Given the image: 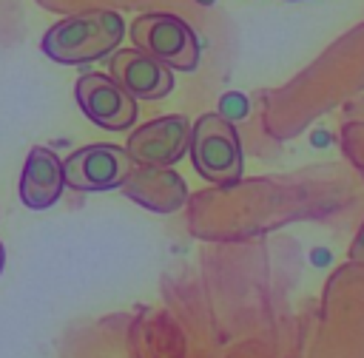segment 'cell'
<instances>
[{
	"mask_svg": "<svg viewBox=\"0 0 364 358\" xmlns=\"http://www.w3.org/2000/svg\"><path fill=\"white\" fill-rule=\"evenodd\" d=\"M131 168L134 162L128 151L119 145H108V142L85 145L63 159L65 188L82 190V193H102V190L119 188Z\"/></svg>",
	"mask_w": 364,
	"mask_h": 358,
	"instance_id": "277c9868",
	"label": "cell"
},
{
	"mask_svg": "<svg viewBox=\"0 0 364 358\" xmlns=\"http://www.w3.org/2000/svg\"><path fill=\"white\" fill-rule=\"evenodd\" d=\"M125 37V20L114 9H88L71 17L57 20L43 34V54L63 65L94 63L114 48H119Z\"/></svg>",
	"mask_w": 364,
	"mask_h": 358,
	"instance_id": "6da1fadb",
	"label": "cell"
},
{
	"mask_svg": "<svg viewBox=\"0 0 364 358\" xmlns=\"http://www.w3.org/2000/svg\"><path fill=\"white\" fill-rule=\"evenodd\" d=\"M3 267H6V247H3V242H0V273H3Z\"/></svg>",
	"mask_w": 364,
	"mask_h": 358,
	"instance_id": "8fae6325",
	"label": "cell"
},
{
	"mask_svg": "<svg viewBox=\"0 0 364 358\" xmlns=\"http://www.w3.org/2000/svg\"><path fill=\"white\" fill-rule=\"evenodd\" d=\"M353 256L364 261V227H361V233H358V239H355V244H353Z\"/></svg>",
	"mask_w": 364,
	"mask_h": 358,
	"instance_id": "30bf717a",
	"label": "cell"
},
{
	"mask_svg": "<svg viewBox=\"0 0 364 358\" xmlns=\"http://www.w3.org/2000/svg\"><path fill=\"white\" fill-rule=\"evenodd\" d=\"M119 190L154 213H173L188 199L185 179L173 168H159V165H134L125 173Z\"/></svg>",
	"mask_w": 364,
	"mask_h": 358,
	"instance_id": "ba28073f",
	"label": "cell"
},
{
	"mask_svg": "<svg viewBox=\"0 0 364 358\" xmlns=\"http://www.w3.org/2000/svg\"><path fill=\"white\" fill-rule=\"evenodd\" d=\"M108 74L134 99H162L173 88V71L142 48H114L108 60Z\"/></svg>",
	"mask_w": 364,
	"mask_h": 358,
	"instance_id": "52a82bcc",
	"label": "cell"
},
{
	"mask_svg": "<svg viewBox=\"0 0 364 358\" xmlns=\"http://www.w3.org/2000/svg\"><path fill=\"white\" fill-rule=\"evenodd\" d=\"M188 153L196 173L213 185H233L242 179L245 156L236 125L225 114H202L191 125Z\"/></svg>",
	"mask_w": 364,
	"mask_h": 358,
	"instance_id": "7a4b0ae2",
	"label": "cell"
},
{
	"mask_svg": "<svg viewBox=\"0 0 364 358\" xmlns=\"http://www.w3.org/2000/svg\"><path fill=\"white\" fill-rule=\"evenodd\" d=\"M65 190L63 159L51 148H31L20 173V199L31 210H48Z\"/></svg>",
	"mask_w": 364,
	"mask_h": 358,
	"instance_id": "9c48e42d",
	"label": "cell"
},
{
	"mask_svg": "<svg viewBox=\"0 0 364 358\" xmlns=\"http://www.w3.org/2000/svg\"><path fill=\"white\" fill-rule=\"evenodd\" d=\"M74 97L80 111L105 131H125L136 119V99L122 85H117L111 74H82L74 85Z\"/></svg>",
	"mask_w": 364,
	"mask_h": 358,
	"instance_id": "5b68a950",
	"label": "cell"
},
{
	"mask_svg": "<svg viewBox=\"0 0 364 358\" xmlns=\"http://www.w3.org/2000/svg\"><path fill=\"white\" fill-rule=\"evenodd\" d=\"M290 3H293V0H290Z\"/></svg>",
	"mask_w": 364,
	"mask_h": 358,
	"instance_id": "7c38bea8",
	"label": "cell"
},
{
	"mask_svg": "<svg viewBox=\"0 0 364 358\" xmlns=\"http://www.w3.org/2000/svg\"><path fill=\"white\" fill-rule=\"evenodd\" d=\"M128 34L136 48L156 57L171 71H193L199 65L196 31L176 14H165V11L139 14L131 23Z\"/></svg>",
	"mask_w": 364,
	"mask_h": 358,
	"instance_id": "3957f363",
	"label": "cell"
},
{
	"mask_svg": "<svg viewBox=\"0 0 364 358\" xmlns=\"http://www.w3.org/2000/svg\"><path fill=\"white\" fill-rule=\"evenodd\" d=\"M188 139H191V119L182 114H168L139 125L128 136L125 151L134 165L171 168L188 153Z\"/></svg>",
	"mask_w": 364,
	"mask_h": 358,
	"instance_id": "8992f818",
	"label": "cell"
}]
</instances>
